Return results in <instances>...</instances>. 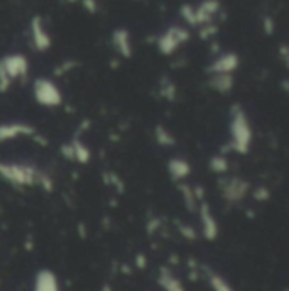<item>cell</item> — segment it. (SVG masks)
Segmentation results:
<instances>
[{
	"instance_id": "obj_1",
	"label": "cell",
	"mask_w": 289,
	"mask_h": 291,
	"mask_svg": "<svg viewBox=\"0 0 289 291\" xmlns=\"http://www.w3.org/2000/svg\"><path fill=\"white\" fill-rule=\"evenodd\" d=\"M0 178L14 186H41L48 191H53L54 186L48 173L29 162L0 161Z\"/></svg>"
},
{
	"instance_id": "obj_2",
	"label": "cell",
	"mask_w": 289,
	"mask_h": 291,
	"mask_svg": "<svg viewBox=\"0 0 289 291\" xmlns=\"http://www.w3.org/2000/svg\"><path fill=\"white\" fill-rule=\"evenodd\" d=\"M228 131H230V141L227 144L228 148H225L223 153L225 151H234L237 154H247L252 146V127L245 110L239 103L230 108Z\"/></svg>"
},
{
	"instance_id": "obj_3",
	"label": "cell",
	"mask_w": 289,
	"mask_h": 291,
	"mask_svg": "<svg viewBox=\"0 0 289 291\" xmlns=\"http://www.w3.org/2000/svg\"><path fill=\"white\" fill-rule=\"evenodd\" d=\"M29 75V60L21 53H10L0 58V92H7L17 80Z\"/></svg>"
},
{
	"instance_id": "obj_4",
	"label": "cell",
	"mask_w": 289,
	"mask_h": 291,
	"mask_svg": "<svg viewBox=\"0 0 289 291\" xmlns=\"http://www.w3.org/2000/svg\"><path fill=\"white\" fill-rule=\"evenodd\" d=\"M222 4L220 0H201L198 5L183 4L179 7V15L181 19L191 27H201L210 24L215 19V15L220 12Z\"/></svg>"
},
{
	"instance_id": "obj_5",
	"label": "cell",
	"mask_w": 289,
	"mask_h": 291,
	"mask_svg": "<svg viewBox=\"0 0 289 291\" xmlns=\"http://www.w3.org/2000/svg\"><path fill=\"white\" fill-rule=\"evenodd\" d=\"M32 95H34V100H36L39 105L48 107V108L60 107L63 103V95H61L60 86H57L51 78L39 77L34 80Z\"/></svg>"
},
{
	"instance_id": "obj_6",
	"label": "cell",
	"mask_w": 289,
	"mask_h": 291,
	"mask_svg": "<svg viewBox=\"0 0 289 291\" xmlns=\"http://www.w3.org/2000/svg\"><path fill=\"white\" fill-rule=\"evenodd\" d=\"M191 34L186 27L183 26H169L161 36L156 39V46L158 51L163 56H171L181 48L183 44H186Z\"/></svg>"
},
{
	"instance_id": "obj_7",
	"label": "cell",
	"mask_w": 289,
	"mask_h": 291,
	"mask_svg": "<svg viewBox=\"0 0 289 291\" xmlns=\"http://www.w3.org/2000/svg\"><path fill=\"white\" fill-rule=\"evenodd\" d=\"M218 188L227 203H240L248 195L251 185L240 176H222L218 179Z\"/></svg>"
},
{
	"instance_id": "obj_8",
	"label": "cell",
	"mask_w": 289,
	"mask_h": 291,
	"mask_svg": "<svg viewBox=\"0 0 289 291\" xmlns=\"http://www.w3.org/2000/svg\"><path fill=\"white\" fill-rule=\"evenodd\" d=\"M196 212H198L200 217V232L201 237L206 239V241H217V237L220 235V227H218V220L211 212V207L208 205L205 200L198 202V207H196Z\"/></svg>"
},
{
	"instance_id": "obj_9",
	"label": "cell",
	"mask_w": 289,
	"mask_h": 291,
	"mask_svg": "<svg viewBox=\"0 0 289 291\" xmlns=\"http://www.w3.org/2000/svg\"><path fill=\"white\" fill-rule=\"evenodd\" d=\"M29 34H31V44L32 48L37 51V53H46L51 44H53V39H51V34L48 31V27L44 24V19L41 15H34L31 22H29Z\"/></svg>"
},
{
	"instance_id": "obj_10",
	"label": "cell",
	"mask_w": 289,
	"mask_h": 291,
	"mask_svg": "<svg viewBox=\"0 0 289 291\" xmlns=\"http://www.w3.org/2000/svg\"><path fill=\"white\" fill-rule=\"evenodd\" d=\"M240 66V58L234 51L220 53L206 68L208 75H234Z\"/></svg>"
},
{
	"instance_id": "obj_11",
	"label": "cell",
	"mask_w": 289,
	"mask_h": 291,
	"mask_svg": "<svg viewBox=\"0 0 289 291\" xmlns=\"http://www.w3.org/2000/svg\"><path fill=\"white\" fill-rule=\"evenodd\" d=\"M36 127L27 122H4L0 124V142H9L19 137H32L36 136Z\"/></svg>"
},
{
	"instance_id": "obj_12",
	"label": "cell",
	"mask_w": 289,
	"mask_h": 291,
	"mask_svg": "<svg viewBox=\"0 0 289 291\" xmlns=\"http://www.w3.org/2000/svg\"><path fill=\"white\" fill-rule=\"evenodd\" d=\"M61 154L65 156L68 161H74L78 162V165H86L91 158L90 149L86 148V144L83 142V139L80 136H74L68 144H63Z\"/></svg>"
},
{
	"instance_id": "obj_13",
	"label": "cell",
	"mask_w": 289,
	"mask_h": 291,
	"mask_svg": "<svg viewBox=\"0 0 289 291\" xmlns=\"http://www.w3.org/2000/svg\"><path fill=\"white\" fill-rule=\"evenodd\" d=\"M32 291H61L60 278H57L56 272L53 269H49V267H41V269L34 275Z\"/></svg>"
},
{
	"instance_id": "obj_14",
	"label": "cell",
	"mask_w": 289,
	"mask_h": 291,
	"mask_svg": "<svg viewBox=\"0 0 289 291\" xmlns=\"http://www.w3.org/2000/svg\"><path fill=\"white\" fill-rule=\"evenodd\" d=\"M112 48L120 58L129 60L134 54V46H132L130 32L125 27H117L112 32Z\"/></svg>"
},
{
	"instance_id": "obj_15",
	"label": "cell",
	"mask_w": 289,
	"mask_h": 291,
	"mask_svg": "<svg viewBox=\"0 0 289 291\" xmlns=\"http://www.w3.org/2000/svg\"><path fill=\"white\" fill-rule=\"evenodd\" d=\"M166 168L172 181H178V183L184 181V179L191 174V162L184 158H171L167 161Z\"/></svg>"
},
{
	"instance_id": "obj_16",
	"label": "cell",
	"mask_w": 289,
	"mask_h": 291,
	"mask_svg": "<svg viewBox=\"0 0 289 291\" xmlns=\"http://www.w3.org/2000/svg\"><path fill=\"white\" fill-rule=\"evenodd\" d=\"M158 284L163 291H186L184 284L181 283L175 272H171L167 267H161L159 269V275H158Z\"/></svg>"
},
{
	"instance_id": "obj_17",
	"label": "cell",
	"mask_w": 289,
	"mask_h": 291,
	"mask_svg": "<svg viewBox=\"0 0 289 291\" xmlns=\"http://www.w3.org/2000/svg\"><path fill=\"white\" fill-rule=\"evenodd\" d=\"M208 85H210V88L215 90L217 93L228 95L235 85V78H234V75H210Z\"/></svg>"
},
{
	"instance_id": "obj_18",
	"label": "cell",
	"mask_w": 289,
	"mask_h": 291,
	"mask_svg": "<svg viewBox=\"0 0 289 291\" xmlns=\"http://www.w3.org/2000/svg\"><path fill=\"white\" fill-rule=\"evenodd\" d=\"M205 276H206L208 286H210L211 291H235L228 279L225 276H222L220 272L205 267Z\"/></svg>"
},
{
	"instance_id": "obj_19",
	"label": "cell",
	"mask_w": 289,
	"mask_h": 291,
	"mask_svg": "<svg viewBox=\"0 0 289 291\" xmlns=\"http://www.w3.org/2000/svg\"><path fill=\"white\" fill-rule=\"evenodd\" d=\"M154 139L161 148H172V146L176 144V137L172 136V132L161 124L154 127Z\"/></svg>"
},
{
	"instance_id": "obj_20",
	"label": "cell",
	"mask_w": 289,
	"mask_h": 291,
	"mask_svg": "<svg viewBox=\"0 0 289 291\" xmlns=\"http://www.w3.org/2000/svg\"><path fill=\"white\" fill-rule=\"evenodd\" d=\"M178 190H179V193H181V196H183L184 207H186L189 212H195L196 207H198V200H196V196H195L193 186H189L184 181H181V183H179V186H178Z\"/></svg>"
},
{
	"instance_id": "obj_21",
	"label": "cell",
	"mask_w": 289,
	"mask_h": 291,
	"mask_svg": "<svg viewBox=\"0 0 289 291\" xmlns=\"http://www.w3.org/2000/svg\"><path fill=\"white\" fill-rule=\"evenodd\" d=\"M208 166H210V170L213 173L222 174V176H223V174H227L228 170H230V162H228L227 156H225L223 153L211 156L210 161H208Z\"/></svg>"
},
{
	"instance_id": "obj_22",
	"label": "cell",
	"mask_w": 289,
	"mask_h": 291,
	"mask_svg": "<svg viewBox=\"0 0 289 291\" xmlns=\"http://www.w3.org/2000/svg\"><path fill=\"white\" fill-rule=\"evenodd\" d=\"M159 93H161V97L166 98L167 102H175L176 97H178V88H176L175 81L169 80V78H163V80H161Z\"/></svg>"
},
{
	"instance_id": "obj_23",
	"label": "cell",
	"mask_w": 289,
	"mask_h": 291,
	"mask_svg": "<svg viewBox=\"0 0 289 291\" xmlns=\"http://www.w3.org/2000/svg\"><path fill=\"white\" fill-rule=\"evenodd\" d=\"M200 31H198V34H200V38L201 39H211L213 36H217V32H218V27H217V24L215 22H210V24H205V26H201V27H198Z\"/></svg>"
},
{
	"instance_id": "obj_24",
	"label": "cell",
	"mask_w": 289,
	"mask_h": 291,
	"mask_svg": "<svg viewBox=\"0 0 289 291\" xmlns=\"http://www.w3.org/2000/svg\"><path fill=\"white\" fill-rule=\"evenodd\" d=\"M254 200H257V202H267L271 198V191L265 188V186H257L256 190H254Z\"/></svg>"
},
{
	"instance_id": "obj_25",
	"label": "cell",
	"mask_w": 289,
	"mask_h": 291,
	"mask_svg": "<svg viewBox=\"0 0 289 291\" xmlns=\"http://www.w3.org/2000/svg\"><path fill=\"white\" fill-rule=\"evenodd\" d=\"M179 232H181V235L184 239H188V241H195L198 234H196V230L193 229L191 225H186V224H181L179 225Z\"/></svg>"
},
{
	"instance_id": "obj_26",
	"label": "cell",
	"mask_w": 289,
	"mask_h": 291,
	"mask_svg": "<svg viewBox=\"0 0 289 291\" xmlns=\"http://www.w3.org/2000/svg\"><path fill=\"white\" fill-rule=\"evenodd\" d=\"M78 4H82V7L88 14H97L98 12V2H97V0H80Z\"/></svg>"
},
{
	"instance_id": "obj_27",
	"label": "cell",
	"mask_w": 289,
	"mask_h": 291,
	"mask_svg": "<svg viewBox=\"0 0 289 291\" xmlns=\"http://www.w3.org/2000/svg\"><path fill=\"white\" fill-rule=\"evenodd\" d=\"M262 29H264V32H265V34H269V36L274 32L276 24H274L273 17H269V15H264V17H262Z\"/></svg>"
},
{
	"instance_id": "obj_28",
	"label": "cell",
	"mask_w": 289,
	"mask_h": 291,
	"mask_svg": "<svg viewBox=\"0 0 289 291\" xmlns=\"http://www.w3.org/2000/svg\"><path fill=\"white\" fill-rule=\"evenodd\" d=\"M61 2H65V4H78L80 0H61Z\"/></svg>"
}]
</instances>
